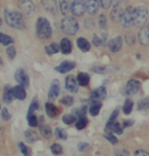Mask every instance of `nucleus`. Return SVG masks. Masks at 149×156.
<instances>
[{"label": "nucleus", "instance_id": "79ce46f5", "mask_svg": "<svg viewBox=\"0 0 149 156\" xmlns=\"http://www.w3.org/2000/svg\"><path fill=\"white\" fill-rule=\"evenodd\" d=\"M98 24H99V27L102 30H107V19L105 17V15L101 14L99 16V19H98Z\"/></svg>", "mask_w": 149, "mask_h": 156}, {"label": "nucleus", "instance_id": "412c9836", "mask_svg": "<svg viewBox=\"0 0 149 156\" xmlns=\"http://www.w3.org/2000/svg\"><path fill=\"white\" fill-rule=\"evenodd\" d=\"M12 90H13V95L16 99L18 100H25L26 98V92H25V89L21 85H16V87H12Z\"/></svg>", "mask_w": 149, "mask_h": 156}, {"label": "nucleus", "instance_id": "603ef678", "mask_svg": "<svg viewBox=\"0 0 149 156\" xmlns=\"http://www.w3.org/2000/svg\"><path fill=\"white\" fill-rule=\"evenodd\" d=\"M77 149L80 151V152H85V151L90 149V145L88 143H79L77 146Z\"/></svg>", "mask_w": 149, "mask_h": 156}, {"label": "nucleus", "instance_id": "7ed1b4c3", "mask_svg": "<svg viewBox=\"0 0 149 156\" xmlns=\"http://www.w3.org/2000/svg\"><path fill=\"white\" fill-rule=\"evenodd\" d=\"M60 29L66 36H75L79 30V23L73 16H65L60 21Z\"/></svg>", "mask_w": 149, "mask_h": 156}, {"label": "nucleus", "instance_id": "ddd939ff", "mask_svg": "<svg viewBox=\"0 0 149 156\" xmlns=\"http://www.w3.org/2000/svg\"><path fill=\"white\" fill-rule=\"evenodd\" d=\"M107 46H108V49H110L112 52H114V53H116V52H119L120 50L122 49V46H123L122 37H114V39H112L111 41H108Z\"/></svg>", "mask_w": 149, "mask_h": 156}, {"label": "nucleus", "instance_id": "ea45409f", "mask_svg": "<svg viewBox=\"0 0 149 156\" xmlns=\"http://www.w3.org/2000/svg\"><path fill=\"white\" fill-rule=\"evenodd\" d=\"M119 112H120V107H116V109L113 112V114L111 115L110 119H108V121L107 122V125H105V127H108L111 124H113V123L115 122L116 119L119 117Z\"/></svg>", "mask_w": 149, "mask_h": 156}, {"label": "nucleus", "instance_id": "aec40b11", "mask_svg": "<svg viewBox=\"0 0 149 156\" xmlns=\"http://www.w3.org/2000/svg\"><path fill=\"white\" fill-rule=\"evenodd\" d=\"M71 6V0H59V11L63 16H68Z\"/></svg>", "mask_w": 149, "mask_h": 156}, {"label": "nucleus", "instance_id": "864d4df0", "mask_svg": "<svg viewBox=\"0 0 149 156\" xmlns=\"http://www.w3.org/2000/svg\"><path fill=\"white\" fill-rule=\"evenodd\" d=\"M148 101H149V100H140L139 103H138V108H139V109H147Z\"/></svg>", "mask_w": 149, "mask_h": 156}, {"label": "nucleus", "instance_id": "c03bdc74", "mask_svg": "<svg viewBox=\"0 0 149 156\" xmlns=\"http://www.w3.org/2000/svg\"><path fill=\"white\" fill-rule=\"evenodd\" d=\"M60 103H63L66 106H71V105H73V103H74V98L67 95V96H64L60 99Z\"/></svg>", "mask_w": 149, "mask_h": 156}, {"label": "nucleus", "instance_id": "8fccbe9b", "mask_svg": "<svg viewBox=\"0 0 149 156\" xmlns=\"http://www.w3.org/2000/svg\"><path fill=\"white\" fill-rule=\"evenodd\" d=\"M99 6H101L103 9H107L112 6V0H98Z\"/></svg>", "mask_w": 149, "mask_h": 156}, {"label": "nucleus", "instance_id": "a18cd8bd", "mask_svg": "<svg viewBox=\"0 0 149 156\" xmlns=\"http://www.w3.org/2000/svg\"><path fill=\"white\" fill-rule=\"evenodd\" d=\"M18 147H19L20 151H21V153L23 154V156H30L29 148L27 147V146L25 145L23 142H20L19 144H18Z\"/></svg>", "mask_w": 149, "mask_h": 156}, {"label": "nucleus", "instance_id": "bf43d9fd", "mask_svg": "<svg viewBox=\"0 0 149 156\" xmlns=\"http://www.w3.org/2000/svg\"><path fill=\"white\" fill-rule=\"evenodd\" d=\"M3 66V60H2V58L0 57V67H2Z\"/></svg>", "mask_w": 149, "mask_h": 156}, {"label": "nucleus", "instance_id": "b1692460", "mask_svg": "<svg viewBox=\"0 0 149 156\" xmlns=\"http://www.w3.org/2000/svg\"><path fill=\"white\" fill-rule=\"evenodd\" d=\"M45 112H46V114L49 118H55L57 115V114H59L57 107L51 102L45 103Z\"/></svg>", "mask_w": 149, "mask_h": 156}, {"label": "nucleus", "instance_id": "a878e982", "mask_svg": "<svg viewBox=\"0 0 149 156\" xmlns=\"http://www.w3.org/2000/svg\"><path fill=\"white\" fill-rule=\"evenodd\" d=\"M102 106V102L101 101H92L90 107H89V112L92 117H96V115H99L100 109Z\"/></svg>", "mask_w": 149, "mask_h": 156}, {"label": "nucleus", "instance_id": "58836bf2", "mask_svg": "<svg viewBox=\"0 0 149 156\" xmlns=\"http://www.w3.org/2000/svg\"><path fill=\"white\" fill-rule=\"evenodd\" d=\"M54 134H55V136H56L57 138H60V140H67V136H68L67 131H66L64 128H60V127H57L56 129H55Z\"/></svg>", "mask_w": 149, "mask_h": 156}, {"label": "nucleus", "instance_id": "f8f14e48", "mask_svg": "<svg viewBox=\"0 0 149 156\" xmlns=\"http://www.w3.org/2000/svg\"><path fill=\"white\" fill-rule=\"evenodd\" d=\"M107 98V89L105 87H96L91 94V101H102Z\"/></svg>", "mask_w": 149, "mask_h": 156}, {"label": "nucleus", "instance_id": "c756f323", "mask_svg": "<svg viewBox=\"0 0 149 156\" xmlns=\"http://www.w3.org/2000/svg\"><path fill=\"white\" fill-rule=\"evenodd\" d=\"M40 132L44 138H50L52 136V130L48 125L40 124Z\"/></svg>", "mask_w": 149, "mask_h": 156}, {"label": "nucleus", "instance_id": "393cba45", "mask_svg": "<svg viewBox=\"0 0 149 156\" xmlns=\"http://www.w3.org/2000/svg\"><path fill=\"white\" fill-rule=\"evenodd\" d=\"M45 52H46V54L48 56H52V55L56 54L60 52V45L59 43H51V44L49 45H46L45 46Z\"/></svg>", "mask_w": 149, "mask_h": 156}, {"label": "nucleus", "instance_id": "a19ab883", "mask_svg": "<svg viewBox=\"0 0 149 156\" xmlns=\"http://www.w3.org/2000/svg\"><path fill=\"white\" fill-rule=\"evenodd\" d=\"M5 52H6L7 57H9V59L11 60L15 59V57H16V55H17V51H16V48H15L14 45H9V46H7Z\"/></svg>", "mask_w": 149, "mask_h": 156}, {"label": "nucleus", "instance_id": "37998d69", "mask_svg": "<svg viewBox=\"0 0 149 156\" xmlns=\"http://www.w3.org/2000/svg\"><path fill=\"white\" fill-rule=\"evenodd\" d=\"M76 119H77V118H75L73 115H65L64 117L62 118L63 122H64L66 125H71V124H73V123L76 122Z\"/></svg>", "mask_w": 149, "mask_h": 156}, {"label": "nucleus", "instance_id": "4468645a", "mask_svg": "<svg viewBox=\"0 0 149 156\" xmlns=\"http://www.w3.org/2000/svg\"><path fill=\"white\" fill-rule=\"evenodd\" d=\"M76 67V64L74 62H70V60H65V62H62L59 66L55 67V71L60 73V74H65V73H68L69 71H71L74 68Z\"/></svg>", "mask_w": 149, "mask_h": 156}, {"label": "nucleus", "instance_id": "052dcab7", "mask_svg": "<svg viewBox=\"0 0 149 156\" xmlns=\"http://www.w3.org/2000/svg\"><path fill=\"white\" fill-rule=\"evenodd\" d=\"M1 25H2V19L0 18V26H1Z\"/></svg>", "mask_w": 149, "mask_h": 156}, {"label": "nucleus", "instance_id": "2f4dec72", "mask_svg": "<svg viewBox=\"0 0 149 156\" xmlns=\"http://www.w3.org/2000/svg\"><path fill=\"white\" fill-rule=\"evenodd\" d=\"M40 107V104H39V100H38V97H34L32 98V101L30 102L29 104V107H28V110H27V115H30V114H35L36 110L39 109Z\"/></svg>", "mask_w": 149, "mask_h": 156}, {"label": "nucleus", "instance_id": "f03ea898", "mask_svg": "<svg viewBox=\"0 0 149 156\" xmlns=\"http://www.w3.org/2000/svg\"><path fill=\"white\" fill-rule=\"evenodd\" d=\"M36 34L41 41H46L52 37V27L49 20L44 17H39L36 22Z\"/></svg>", "mask_w": 149, "mask_h": 156}, {"label": "nucleus", "instance_id": "473e14b6", "mask_svg": "<svg viewBox=\"0 0 149 156\" xmlns=\"http://www.w3.org/2000/svg\"><path fill=\"white\" fill-rule=\"evenodd\" d=\"M91 71L98 73V74H105V73L112 72V68H110L108 66H94L91 69Z\"/></svg>", "mask_w": 149, "mask_h": 156}, {"label": "nucleus", "instance_id": "4be33fe9", "mask_svg": "<svg viewBox=\"0 0 149 156\" xmlns=\"http://www.w3.org/2000/svg\"><path fill=\"white\" fill-rule=\"evenodd\" d=\"M76 45L82 52H88L91 50V43L88 41L85 37H78L76 40Z\"/></svg>", "mask_w": 149, "mask_h": 156}, {"label": "nucleus", "instance_id": "e2e57ef3", "mask_svg": "<svg viewBox=\"0 0 149 156\" xmlns=\"http://www.w3.org/2000/svg\"><path fill=\"white\" fill-rule=\"evenodd\" d=\"M0 109H1V105H0Z\"/></svg>", "mask_w": 149, "mask_h": 156}, {"label": "nucleus", "instance_id": "423d86ee", "mask_svg": "<svg viewBox=\"0 0 149 156\" xmlns=\"http://www.w3.org/2000/svg\"><path fill=\"white\" fill-rule=\"evenodd\" d=\"M141 89V82L137 79H130L127 81L125 87L123 89V95L125 96H133Z\"/></svg>", "mask_w": 149, "mask_h": 156}, {"label": "nucleus", "instance_id": "c9c22d12", "mask_svg": "<svg viewBox=\"0 0 149 156\" xmlns=\"http://www.w3.org/2000/svg\"><path fill=\"white\" fill-rule=\"evenodd\" d=\"M133 100L126 99L125 102H124V105H123V107H122L123 112H124L125 115H130L131 112H133Z\"/></svg>", "mask_w": 149, "mask_h": 156}, {"label": "nucleus", "instance_id": "39448f33", "mask_svg": "<svg viewBox=\"0 0 149 156\" xmlns=\"http://www.w3.org/2000/svg\"><path fill=\"white\" fill-rule=\"evenodd\" d=\"M15 79H16L17 83L23 87L24 89L29 87V76L23 68H18L15 71Z\"/></svg>", "mask_w": 149, "mask_h": 156}, {"label": "nucleus", "instance_id": "f704fd0d", "mask_svg": "<svg viewBox=\"0 0 149 156\" xmlns=\"http://www.w3.org/2000/svg\"><path fill=\"white\" fill-rule=\"evenodd\" d=\"M24 136L28 143H35L36 140H38V138H39L37 133L35 131H32V130H26V131L24 132Z\"/></svg>", "mask_w": 149, "mask_h": 156}, {"label": "nucleus", "instance_id": "9b49d317", "mask_svg": "<svg viewBox=\"0 0 149 156\" xmlns=\"http://www.w3.org/2000/svg\"><path fill=\"white\" fill-rule=\"evenodd\" d=\"M138 41L142 46H148L149 45V27L148 25H144L141 27L138 34Z\"/></svg>", "mask_w": 149, "mask_h": 156}, {"label": "nucleus", "instance_id": "3c124183", "mask_svg": "<svg viewBox=\"0 0 149 156\" xmlns=\"http://www.w3.org/2000/svg\"><path fill=\"white\" fill-rule=\"evenodd\" d=\"M1 118L3 119L4 121H9L11 120V114L9 112V109L6 107H3L1 110Z\"/></svg>", "mask_w": 149, "mask_h": 156}, {"label": "nucleus", "instance_id": "5fc2aeb1", "mask_svg": "<svg viewBox=\"0 0 149 156\" xmlns=\"http://www.w3.org/2000/svg\"><path fill=\"white\" fill-rule=\"evenodd\" d=\"M116 156H129V152L125 149H120L116 151Z\"/></svg>", "mask_w": 149, "mask_h": 156}, {"label": "nucleus", "instance_id": "f3484780", "mask_svg": "<svg viewBox=\"0 0 149 156\" xmlns=\"http://www.w3.org/2000/svg\"><path fill=\"white\" fill-rule=\"evenodd\" d=\"M60 45V51L64 55H68L72 52V43L68 37H63L59 43Z\"/></svg>", "mask_w": 149, "mask_h": 156}, {"label": "nucleus", "instance_id": "2eb2a0df", "mask_svg": "<svg viewBox=\"0 0 149 156\" xmlns=\"http://www.w3.org/2000/svg\"><path fill=\"white\" fill-rule=\"evenodd\" d=\"M66 90H69L70 93H77L78 92V83L74 75H69L66 77Z\"/></svg>", "mask_w": 149, "mask_h": 156}, {"label": "nucleus", "instance_id": "6ab92c4d", "mask_svg": "<svg viewBox=\"0 0 149 156\" xmlns=\"http://www.w3.org/2000/svg\"><path fill=\"white\" fill-rule=\"evenodd\" d=\"M2 99L3 101L6 103V104H11V103L14 101L15 97L13 95V90H12V87L9 84H5L3 87V95H2Z\"/></svg>", "mask_w": 149, "mask_h": 156}, {"label": "nucleus", "instance_id": "c85d7f7f", "mask_svg": "<svg viewBox=\"0 0 149 156\" xmlns=\"http://www.w3.org/2000/svg\"><path fill=\"white\" fill-rule=\"evenodd\" d=\"M15 43L14 39L12 37H9V34H4V32H0V44L3 46H9Z\"/></svg>", "mask_w": 149, "mask_h": 156}, {"label": "nucleus", "instance_id": "9d476101", "mask_svg": "<svg viewBox=\"0 0 149 156\" xmlns=\"http://www.w3.org/2000/svg\"><path fill=\"white\" fill-rule=\"evenodd\" d=\"M60 92V81L57 79L52 80L51 85H50V89H49V92H48V99H49L50 101H53V100H55L57 97H59Z\"/></svg>", "mask_w": 149, "mask_h": 156}, {"label": "nucleus", "instance_id": "de8ad7c7", "mask_svg": "<svg viewBox=\"0 0 149 156\" xmlns=\"http://www.w3.org/2000/svg\"><path fill=\"white\" fill-rule=\"evenodd\" d=\"M125 41L128 45L133 46V45L136 43V36L133 34V32H127V34H125Z\"/></svg>", "mask_w": 149, "mask_h": 156}, {"label": "nucleus", "instance_id": "5701e85b", "mask_svg": "<svg viewBox=\"0 0 149 156\" xmlns=\"http://www.w3.org/2000/svg\"><path fill=\"white\" fill-rule=\"evenodd\" d=\"M76 81L80 87H87L90 83V75L85 72H79L77 74Z\"/></svg>", "mask_w": 149, "mask_h": 156}, {"label": "nucleus", "instance_id": "6e6552de", "mask_svg": "<svg viewBox=\"0 0 149 156\" xmlns=\"http://www.w3.org/2000/svg\"><path fill=\"white\" fill-rule=\"evenodd\" d=\"M120 23L124 28H129V27L133 26V7L131 6H127L124 11L122 12V15H121L120 18Z\"/></svg>", "mask_w": 149, "mask_h": 156}, {"label": "nucleus", "instance_id": "49530a36", "mask_svg": "<svg viewBox=\"0 0 149 156\" xmlns=\"http://www.w3.org/2000/svg\"><path fill=\"white\" fill-rule=\"evenodd\" d=\"M50 150H51L52 154L54 155H60L63 153V147L60 144H53L50 147Z\"/></svg>", "mask_w": 149, "mask_h": 156}, {"label": "nucleus", "instance_id": "680f3d73", "mask_svg": "<svg viewBox=\"0 0 149 156\" xmlns=\"http://www.w3.org/2000/svg\"><path fill=\"white\" fill-rule=\"evenodd\" d=\"M147 109H149V101H148V106H147Z\"/></svg>", "mask_w": 149, "mask_h": 156}, {"label": "nucleus", "instance_id": "20e7f679", "mask_svg": "<svg viewBox=\"0 0 149 156\" xmlns=\"http://www.w3.org/2000/svg\"><path fill=\"white\" fill-rule=\"evenodd\" d=\"M148 7L145 5H139L133 9V24L138 27H142L148 20Z\"/></svg>", "mask_w": 149, "mask_h": 156}, {"label": "nucleus", "instance_id": "cd10ccee", "mask_svg": "<svg viewBox=\"0 0 149 156\" xmlns=\"http://www.w3.org/2000/svg\"><path fill=\"white\" fill-rule=\"evenodd\" d=\"M105 43H107V34H103V36H98L95 34L93 37L92 40V44L96 47H100V46H104Z\"/></svg>", "mask_w": 149, "mask_h": 156}, {"label": "nucleus", "instance_id": "f257e3e1", "mask_svg": "<svg viewBox=\"0 0 149 156\" xmlns=\"http://www.w3.org/2000/svg\"><path fill=\"white\" fill-rule=\"evenodd\" d=\"M4 20H5V23L13 29H25V21L23 15L19 11L12 9H4Z\"/></svg>", "mask_w": 149, "mask_h": 156}, {"label": "nucleus", "instance_id": "e433bc0d", "mask_svg": "<svg viewBox=\"0 0 149 156\" xmlns=\"http://www.w3.org/2000/svg\"><path fill=\"white\" fill-rule=\"evenodd\" d=\"M87 124H88L87 117H80L78 118V120L75 123V127H76L77 130H82L87 127Z\"/></svg>", "mask_w": 149, "mask_h": 156}, {"label": "nucleus", "instance_id": "dca6fc26", "mask_svg": "<svg viewBox=\"0 0 149 156\" xmlns=\"http://www.w3.org/2000/svg\"><path fill=\"white\" fill-rule=\"evenodd\" d=\"M85 11L91 16H94L98 12L99 9V2L98 0H85Z\"/></svg>", "mask_w": 149, "mask_h": 156}, {"label": "nucleus", "instance_id": "4c0bfd02", "mask_svg": "<svg viewBox=\"0 0 149 156\" xmlns=\"http://www.w3.org/2000/svg\"><path fill=\"white\" fill-rule=\"evenodd\" d=\"M26 119H27V123L30 127H37L39 125V122H38V117L35 114H30V115H26Z\"/></svg>", "mask_w": 149, "mask_h": 156}, {"label": "nucleus", "instance_id": "1a4fd4ad", "mask_svg": "<svg viewBox=\"0 0 149 156\" xmlns=\"http://www.w3.org/2000/svg\"><path fill=\"white\" fill-rule=\"evenodd\" d=\"M18 7L21 14H25L27 16L31 15L35 12V4L31 0H19Z\"/></svg>", "mask_w": 149, "mask_h": 156}, {"label": "nucleus", "instance_id": "0e129e2a", "mask_svg": "<svg viewBox=\"0 0 149 156\" xmlns=\"http://www.w3.org/2000/svg\"><path fill=\"white\" fill-rule=\"evenodd\" d=\"M147 25H148V27H149V23H148V24H147Z\"/></svg>", "mask_w": 149, "mask_h": 156}, {"label": "nucleus", "instance_id": "4d7b16f0", "mask_svg": "<svg viewBox=\"0 0 149 156\" xmlns=\"http://www.w3.org/2000/svg\"><path fill=\"white\" fill-rule=\"evenodd\" d=\"M135 156H149V153L144 150H137L135 152Z\"/></svg>", "mask_w": 149, "mask_h": 156}, {"label": "nucleus", "instance_id": "13d9d810", "mask_svg": "<svg viewBox=\"0 0 149 156\" xmlns=\"http://www.w3.org/2000/svg\"><path fill=\"white\" fill-rule=\"evenodd\" d=\"M123 0H112V6L116 7V6H119L120 3L122 2Z\"/></svg>", "mask_w": 149, "mask_h": 156}, {"label": "nucleus", "instance_id": "bb28decb", "mask_svg": "<svg viewBox=\"0 0 149 156\" xmlns=\"http://www.w3.org/2000/svg\"><path fill=\"white\" fill-rule=\"evenodd\" d=\"M107 132H114V133H116V134H123V128L122 126H121V124L120 123H118V122H114L113 124H111L108 127H105V133Z\"/></svg>", "mask_w": 149, "mask_h": 156}, {"label": "nucleus", "instance_id": "0eeeda50", "mask_svg": "<svg viewBox=\"0 0 149 156\" xmlns=\"http://www.w3.org/2000/svg\"><path fill=\"white\" fill-rule=\"evenodd\" d=\"M70 12H72L73 17H82L85 12V0H73L70 6Z\"/></svg>", "mask_w": 149, "mask_h": 156}, {"label": "nucleus", "instance_id": "7c9ffc66", "mask_svg": "<svg viewBox=\"0 0 149 156\" xmlns=\"http://www.w3.org/2000/svg\"><path fill=\"white\" fill-rule=\"evenodd\" d=\"M87 112H88V106L87 105H84V106H82L79 108H75V109H73L72 115H74L75 118L85 117V115H87Z\"/></svg>", "mask_w": 149, "mask_h": 156}, {"label": "nucleus", "instance_id": "72a5a7b5", "mask_svg": "<svg viewBox=\"0 0 149 156\" xmlns=\"http://www.w3.org/2000/svg\"><path fill=\"white\" fill-rule=\"evenodd\" d=\"M122 12L123 11L120 9V7H118V6L114 7L112 9V12H111V18H112L113 21L119 22L120 18H121V15H122Z\"/></svg>", "mask_w": 149, "mask_h": 156}, {"label": "nucleus", "instance_id": "a211bd4d", "mask_svg": "<svg viewBox=\"0 0 149 156\" xmlns=\"http://www.w3.org/2000/svg\"><path fill=\"white\" fill-rule=\"evenodd\" d=\"M41 3L45 11L50 14H56L57 12V3L55 0H41Z\"/></svg>", "mask_w": 149, "mask_h": 156}, {"label": "nucleus", "instance_id": "6e6d98bb", "mask_svg": "<svg viewBox=\"0 0 149 156\" xmlns=\"http://www.w3.org/2000/svg\"><path fill=\"white\" fill-rule=\"evenodd\" d=\"M133 120H125L124 122L122 123V128L124 129V128H128V127H130V126H133Z\"/></svg>", "mask_w": 149, "mask_h": 156}, {"label": "nucleus", "instance_id": "09e8293b", "mask_svg": "<svg viewBox=\"0 0 149 156\" xmlns=\"http://www.w3.org/2000/svg\"><path fill=\"white\" fill-rule=\"evenodd\" d=\"M104 137L107 138L108 142L111 143L112 145H117L118 144V138L113 134L112 132H107L104 134Z\"/></svg>", "mask_w": 149, "mask_h": 156}]
</instances>
